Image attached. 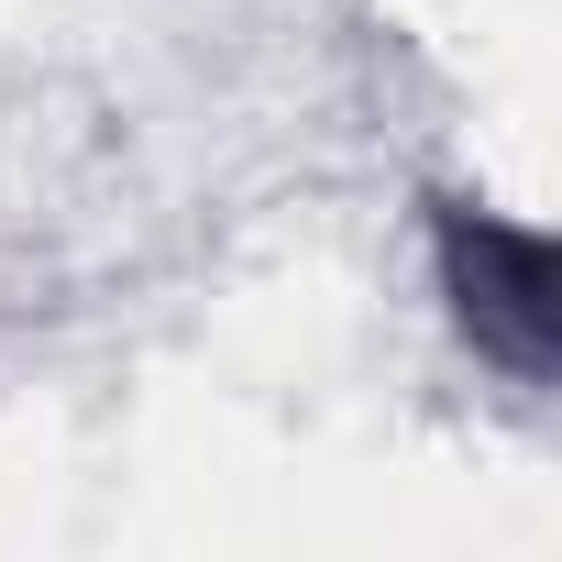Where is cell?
<instances>
[{
    "instance_id": "obj_1",
    "label": "cell",
    "mask_w": 562,
    "mask_h": 562,
    "mask_svg": "<svg viewBox=\"0 0 562 562\" xmlns=\"http://www.w3.org/2000/svg\"><path fill=\"white\" fill-rule=\"evenodd\" d=\"M441 288H452V310H463V331L507 364V375H551V321H562V299H551V243L540 232H518V221H496V210H441Z\"/></svg>"
}]
</instances>
